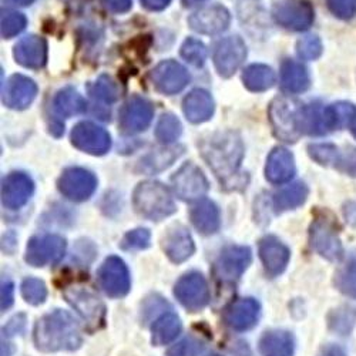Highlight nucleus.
I'll list each match as a JSON object with an SVG mask.
<instances>
[{"mask_svg":"<svg viewBox=\"0 0 356 356\" xmlns=\"http://www.w3.org/2000/svg\"><path fill=\"white\" fill-rule=\"evenodd\" d=\"M311 247L323 258L339 261L343 257V248L337 231V224L325 214L316 216L309 229Z\"/></svg>","mask_w":356,"mask_h":356,"instance_id":"423d86ee","label":"nucleus"},{"mask_svg":"<svg viewBox=\"0 0 356 356\" xmlns=\"http://www.w3.org/2000/svg\"><path fill=\"white\" fill-rule=\"evenodd\" d=\"M58 190L73 201H86L90 198L97 187L96 177L84 168H67L58 178Z\"/></svg>","mask_w":356,"mask_h":356,"instance_id":"ddd939ff","label":"nucleus"},{"mask_svg":"<svg viewBox=\"0 0 356 356\" xmlns=\"http://www.w3.org/2000/svg\"><path fill=\"white\" fill-rule=\"evenodd\" d=\"M153 114L154 111L150 102L134 96L127 100L120 111V126L126 133H140L150 126Z\"/></svg>","mask_w":356,"mask_h":356,"instance_id":"f3484780","label":"nucleus"},{"mask_svg":"<svg viewBox=\"0 0 356 356\" xmlns=\"http://www.w3.org/2000/svg\"><path fill=\"white\" fill-rule=\"evenodd\" d=\"M102 3L113 13H124L131 8V0H102Z\"/></svg>","mask_w":356,"mask_h":356,"instance_id":"de8ad7c7","label":"nucleus"},{"mask_svg":"<svg viewBox=\"0 0 356 356\" xmlns=\"http://www.w3.org/2000/svg\"><path fill=\"white\" fill-rule=\"evenodd\" d=\"M13 284L10 281L2 282V311H6L13 304Z\"/></svg>","mask_w":356,"mask_h":356,"instance_id":"09e8293b","label":"nucleus"},{"mask_svg":"<svg viewBox=\"0 0 356 356\" xmlns=\"http://www.w3.org/2000/svg\"><path fill=\"white\" fill-rule=\"evenodd\" d=\"M65 298L81 316L88 331L93 332L104 325L106 308L93 291L74 285L65 289Z\"/></svg>","mask_w":356,"mask_h":356,"instance_id":"39448f33","label":"nucleus"},{"mask_svg":"<svg viewBox=\"0 0 356 356\" xmlns=\"http://www.w3.org/2000/svg\"><path fill=\"white\" fill-rule=\"evenodd\" d=\"M22 295L26 302L32 305H40L46 301L47 288L44 282L38 278H27L22 284Z\"/></svg>","mask_w":356,"mask_h":356,"instance_id":"e433bc0d","label":"nucleus"},{"mask_svg":"<svg viewBox=\"0 0 356 356\" xmlns=\"http://www.w3.org/2000/svg\"><path fill=\"white\" fill-rule=\"evenodd\" d=\"M150 231L145 228H138L134 231L127 232L122 240V248L126 251H134V250H144L150 245Z\"/></svg>","mask_w":356,"mask_h":356,"instance_id":"79ce46f5","label":"nucleus"},{"mask_svg":"<svg viewBox=\"0 0 356 356\" xmlns=\"http://www.w3.org/2000/svg\"><path fill=\"white\" fill-rule=\"evenodd\" d=\"M309 73L301 63L285 60L281 66V86L286 93H302L309 87Z\"/></svg>","mask_w":356,"mask_h":356,"instance_id":"cd10ccee","label":"nucleus"},{"mask_svg":"<svg viewBox=\"0 0 356 356\" xmlns=\"http://www.w3.org/2000/svg\"><path fill=\"white\" fill-rule=\"evenodd\" d=\"M259 304L252 298H241L229 304L224 312V321L234 331H248L258 322Z\"/></svg>","mask_w":356,"mask_h":356,"instance_id":"aec40b11","label":"nucleus"},{"mask_svg":"<svg viewBox=\"0 0 356 356\" xmlns=\"http://www.w3.org/2000/svg\"><path fill=\"white\" fill-rule=\"evenodd\" d=\"M191 221L201 234H216L221 225L218 207L210 200H201L191 209Z\"/></svg>","mask_w":356,"mask_h":356,"instance_id":"bb28decb","label":"nucleus"},{"mask_svg":"<svg viewBox=\"0 0 356 356\" xmlns=\"http://www.w3.org/2000/svg\"><path fill=\"white\" fill-rule=\"evenodd\" d=\"M334 167L348 175L356 177V148L348 147L343 152L338 150Z\"/></svg>","mask_w":356,"mask_h":356,"instance_id":"a18cd8bd","label":"nucleus"},{"mask_svg":"<svg viewBox=\"0 0 356 356\" xmlns=\"http://www.w3.org/2000/svg\"><path fill=\"white\" fill-rule=\"evenodd\" d=\"M259 349L264 356H292L293 338L285 331H270L261 338Z\"/></svg>","mask_w":356,"mask_h":356,"instance_id":"c756f323","label":"nucleus"},{"mask_svg":"<svg viewBox=\"0 0 356 356\" xmlns=\"http://www.w3.org/2000/svg\"><path fill=\"white\" fill-rule=\"evenodd\" d=\"M200 150L214 174L227 190H236L245 186L238 174L244 159V144L234 131L216 133L201 141Z\"/></svg>","mask_w":356,"mask_h":356,"instance_id":"f257e3e1","label":"nucleus"},{"mask_svg":"<svg viewBox=\"0 0 356 356\" xmlns=\"http://www.w3.org/2000/svg\"><path fill=\"white\" fill-rule=\"evenodd\" d=\"M295 174V161L293 156L286 148L277 147L271 152L268 160H266L265 177L273 184H282L289 181Z\"/></svg>","mask_w":356,"mask_h":356,"instance_id":"393cba45","label":"nucleus"},{"mask_svg":"<svg viewBox=\"0 0 356 356\" xmlns=\"http://www.w3.org/2000/svg\"><path fill=\"white\" fill-rule=\"evenodd\" d=\"M183 110L191 123H204L210 120L214 113V100L209 92L197 88L184 99Z\"/></svg>","mask_w":356,"mask_h":356,"instance_id":"a878e982","label":"nucleus"},{"mask_svg":"<svg viewBox=\"0 0 356 356\" xmlns=\"http://www.w3.org/2000/svg\"><path fill=\"white\" fill-rule=\"evenodd\" d=\"M174 293L184 308L191 312L202 309L210 300V291L205 278L198 273H190L175 284Z\"/></svg>","mask_w":356,"mask_h":356,"instance_id":"9b49d317","label":"nucleus"},{"mask_svg":"<svg viewBox=\"0 0 356 356\" xmlns=\"http://www.w3.org/2000/svg\"><path fill=\"white\" fill-rule=\"evenodd\" d=\"M213 356H220V355H213Z\"/></svg>","mask_w":356,"mask_h":356,"instance_id":"4d7b16f0","label":"nucleus"},{"mask_svg":"<svg viewBox=\"0 0 356 356\" xmlns=\"http://www.w3.org/2000/svg\"><path fill=\"white\" fill-rule=\"evenodd\" d=\"M204 350V343L195 337H187L181 342L174 345L167 356H200Z\"/></svg>","mask_w":356,"mask_h":356,"instance_id":"37998d69","label":"nucleus"},{"mask_svg":"<svg viewBox=\"0 0 356 356\" xmlns=\"http://www.w3.org/2000/svg\"><path fill=\"white\" fill-rule=\"evenodd\" d=\"M243 81L251 92H265L275 84V73L265 65H252L245 69Z\"/></svg>","mask_w":356,"mask_h":356,"instance_id":"473e14b6","label":"nucleus"},{"mask_svg":"<svg viewBox=\"0 0 356 356\" xmlns=\"http://www.w3.org/2000/svg\"><path fill=\"white\" fill-rule=\"evenodd\" d=\"M133 202L138 214L153 221H161L175 211V204L170 191L156 181L138 184L134 191Z\"/></svg>","mask_w":356,"mask_h":356,"instance_id":"7ed1b4c3","label":"nucleus"},{"mask_svg":"<svg viewBox=\"0 0 356 356\" xmlns=\"http://www.w3.org/2000/svg\"><path fill=\"white\" fill-rule=\"evenodd\" d=\"M35 184L24 172H12L2 183V202L9 210H19L32 197Z\"/></svg>","mask_w":356,"mask_h":356,"instance_id":"a211bd4d","label":"nucleus"},{"mask_svg":"<svg viewBox=\"0 0 356 356\" xmlns=\"http://www.w3.org/2000/svg\"><path fill=\"white\" fill-rule=\"evenodd\" d=\"M16 62L27 69H42L47 60V43L43 38L31 35L15 46Z\"/></svg>","mask_w":356,"mask_h":356,"instance_id":"5701e85b","label":"nucleus"},{"mask_svg":"<svg viewBox=\"0 0 356 356\" xmlns=\"http://www.w3.org/2000/svg\"><path fill=\"white\" fill-rule=\"evenodd\" d=\"M163 248L175 264L187 261L195 250L191 234L183 225H174L167 231L163 238Z\"/></svg>","mask_w":356,"mask_h":356,"instance_id":"b1692460","label":"nucleus"},{"mask_svg":"<svg viewBox=\"0 0 356 356\" xmlns=\"http://www.w3.org/2000/svg\"><path fill=\"white\" fill-rule=\"evenodd\" d=\"M200 2H202V0H183L184 6H194V5L200 3Z\"/></svg>","mask_w":356,"mask_h":356,"instance_id":"5fc2aeb1","label":"nucleus"},{"mask_svg":"<svg viewBox=\"0 0 356 356\" xmlns=\"http://www.w3.org/2000/svg\"><path fill=\"white\" fill-rule=\"evenodd\" d=\"M308 197V187L304 183H296L280 191L274 197V209L277 213L293 210L305 202Z\"/></svg>","mask_w":356,"mask_h":356,"instance_id":"72a5a7b5","label":"nucleus"},{"mask_svg":"<svg viewBox=\"0 0 356 356\" xmlns=\"http://www.w3.org/2000/svg\"><path fill=\"white\" fill-rule=\"evenodd\" d=\"M26 27V17L19 12L3 10L2 12V36L10 39L19 35Z\"/></svg>","mask_w":356,"mask_h":356,"instance_id":"ea45409f","label":"nucleus"},{"mask_svg":"<svg viewBox=\"0 0 356 356\" xmlns=\"http://www.w3.org/2000/svg\"><path fill=\"white\" fill-rule=\"evenodd\" d=\"M99 285L111 298H122L130 291V274L123 259L107 258L99 270Z\"/></svg>","mask_w":356,"mask_h":356,"instance_id":"9d476101","label":"nucleus"},{"mask_svg":"<svg viewBox=\"0 0 356 356\" xmlns=\"http://www.w3.org/2000/svg\"><path fill=\"white\" fill-rule=\"evenodd\" d=\"M331 12L339 19H350L356 15V0H326Z\"/></svg>","mask_w":356,"mask_h":356,"instance_id":"49530a36","label":"nucleus"},{"mask_svg":"<svg viewBox=\"0 0 356 356\" xmlns=\"http://www.w3.org/2000/svg\"><path fill=\"white\" fill-rule=\"evenodd\" d=\"M171 184L177 197L184 201L201 198L209 190V181L202 171L193 163H187L178 170L171 178Z\"/></svg>","mask_w":356,"mask_h":356,"instance_id":"f8f14e48","label":"nucleus"},{"mask_svg":"<svg viewBox=\"0 0 356 356\" xmlns=\"http://www.w3.org/2000/svg\"><path fill=\"white\" fill-rule=\"evenodd\" d=\"M38 95L36 83L22 74L12 76L3 87V103L15 110H23L32 104Z\"/></svg>","mask_w":356,"mask_h":356,"instance_id":"6ab92c4d","label":"nucleus"},{"mask_svg":"<svg viewBox=\"0 0 356 356\" xmlns=\"http://www.w3.org/2000/svg\"><path fill=\"white\" fill-rule=\"evenodd\" d=\"M251 250L248 247H228L214 264V277L221 284H235L251 264Z\"/></svg>","mask_w":356,"mask_h":356,"instance_id":"0eeeda50","label":"nucleus"},{"mask_svg":"<svg viewBox=\"0 0 356 356\" xmlns=\"http://www.w3.org/2000/svg\"><path fill=\"white\" fill-rule=\"evenodd\" d=\"M193 31L202 35H218L229 24V13L222 6H210L195 12L190 17Z\"/></svg>","mask_w":356,"mask_h":356,"instance_id":"412c9836","label":"nucleus"},{"mask_svg":"<svg viewBox=\"0 0 356 356\" xmlns=\"http://www.w3.org/2000/svg\"><path fill=\"white\" fill-rule=\"evenodd\" d=\"M353 134H355V137H356V123H355V126H353Z\"/></svg>","mask_w":356,"mask_h":356,"instance_id":"6e6d98bb","label":"nucleus"},{"mask_svg":"<svg viewBox=\"0 0 356 356\" xmlns=\"http://www.w3.org/2000/svg\"><path fill=\"white\" fill-rule=\"evenodd\" d=\"M181 56L184 60L195 67H201L205 63L207 49L197 39H187L181 47Z\"/></svg>","mask_w":356,"mask_h":356,"instance_id":"58836bf2","label":"nucleus"},{"mask_svg":"<svg viewBox=\"0 0 356 356\" xmlns=\"http://www.w3.org/2000/svg\"><path fill=\"white\" fill-rule=\"evenodd\" d=\"M181 123L174 114H163L157 123L156 136L161 143L170 144L181 136Z\"/></svg>","mask_w":356,"mask_h":356,"instance_id":"c9c22d12","label":"nucleus"},{"mask_svg":"<svg viewBox=\"0 0 356 356\" xmlns=\"http://www.w3.org/2000/svg\"><path fill=\"white\" fill-rule=\"evenodd\" d=\"M171 0H141L144 8L148 10H163L170 5Z\"/></svg>","mask_w":356,"mask_h":356,"instance_id":"8fccbe9b","label":"nucleus"},{"mask_svg":"<svg viewBox=\"0 0 356 356\" xmlns=\"http://www.w3.org/2000/svg\"><path fill=\"white\" fill-rule=\"evenodd\" d=\"M90 95L104 103H114L120 97V87L108 76H100L96 83L90 86Z\"/></svg>","mask_w":356,"mask_h":356,"instance_id":"f704fd0d","label":"nucleus"},{"mask_svg":"<svg viewBox=\"0 0 356 356\" xmlns=\"http://www.w3.org/2000/svg\"><path fill=\"white\" fill-rule=\"evenodd\" d=\"M181 328V321L175 314H164L153 325V343L157 346L170 343L180 335Z\"/></svg>","mask_w":356,"mask_h":356,"instance_id":"2f4dec72","label":"nucleus"},{"mask_svg":"<svg viewBox=\"0 0 356 356\" xmlns=\"http://www.w3.org/2000/svg\"><path fill=\"white\" fill-rule=\"evenodd\" d=\"M9 2L19 6H27V5H32L35 0H9Z\"/></svg>","mask_w":356,"mask_h":356,"instance_id":"864d4df0","label":"nucleus"},{"mask_svg":"<svg viewBox=\"0 0 356 356\" xmlns=\"http://www.w3.org/2000/svg\"><path fill=\"white\" fill-rule=\"evenodd\" d=\"M72 143L79 150L93 156L106 154L111 145L108 133L104 129L88 122L79 123L73 129Z\"/></svg>","mask_w":356,"mask_h":356,"instance_id":"2eb2a0df","label":"nucleus"},{"mask_svg":"<svg viewBox=\"0 0 356 356\" xmlns=\"http://www.w3.org/2000/svg\"><path fill=\"white\" fill-rule=\"evenodd\" d=\"M259 257L265 273L277 277L284 273L289 261V250L275 236H265L259 243Z\"/></svg>","mask_w":356,"mask_h":356,"instance_id":"4be33fe9","label":"nucleus"},{"mask_svg":"<svg viewBox=\"0 0 356 356\" xmlns=\"http://www.w3.org/2000/svg\"><path fill=\"white\" fill-rule=\"evenodd\" d=\"M150 79L160 93L171 96L183 90L190 80V76L180 63L165 60L152 72Z\"/></svg>","mask_w":356,"mask_h":356,"instance_id":"dca6fc26","label":"nucleus"},{"mask_svg":"<svg viewBox=\"0 0 356 356\" xmlns=\"http://www.w3.org/2000/svg\"><path fill=\"white\" fill-rule=\"evenodd\" d=\"M66 251V241L58 235H38L29 241L26 262L33 266H44L60 261Z\"/></svg>","mask_w":356,"mask_h":356,"instance_id":"1a4fd4ad","label":"nucleus"},{"mask_svg":"<svg viewBox=\"0 0 356 356\" xmlns=\"http://www.w3.org/2000/svg\"><path fill=\"white\" fill-rule=\"evenodd\" d=\"M247 57V47L241 38L231 36L221 40L214 51V63L220 76L231 77Z\"/></svg>","mask_w":356,"mask_h":356,"instance_id":"4468645a","label":"nucleus"},{"mask_svg":"<svg viewBox=\"0 0 356 356\" xmlns=\"http://www.w3.org/2000/svg\"><path fill=\"white\" fill-rule=\"evenodd\" d=\"M274 19L278 24L293 32H302L314 23V8L309 0H282L274 8Z\"/></svg>","mask_w":356,"mask_h":356,"instance_id":"6e6552de","label":"nucleus"},{"mask_svg":"<svg viewBox=\"0 0 356 356\" xmlns=\"http://www.w3.org/2000/svg\"><path fill=\"white\" fill-rule=\"evenodd\" d=\"M23 326H24V318L23 316H16L15 319L10 321L6 331L9 332V335H15V334H17L23 330Z\"/></svg>","mask_w":356,"mask_h":356,"instance_id":"3c124183","label":"nucleus"},{"mask_svg":"<svg viewBox=\"0 0 356 356\" xmlns=\"http://www.w3.org/2000/svg\"><path fill=\"white\" fill-rule=\"evenodd\" d=\"M339 148L332 144H312L308 147L309 156L322 165L334 167Z\"/></svg>","mask_w":356,"mask_h":356,"instance_id":"a19ab883","label":"nucleus"},{"mask_svg":"<svg viewBox=\"0 0 356 356\" xmlns=\"http://www.w3.org/2000/svg\"><path fill=\"white\" fill-rule=\"evenodd\" d=\"M338 288L350 298H356V257H353L337 277Z\"/></svg>","mask_w":356,"mask_h":356,"instance_id":"4c0bfd02","label":"nucleus"},{"mask_svg":"<svg viewBox=\"0 0 356 356\" xmlns=\"http://www.w3.org/2000/svg\"><path fill=\"white\" fill-rule=\"evenodd\" d=\"M35 343L43 352L74 350L81 345V335L74 319L67 312L56 309L38 321Z\"/></svg>","mask_w":356,"mask_h":356,"instance_id":"f03ea898","label":"nucleus"},{"mask_svg":"<svg viewBox=\"0 0 356 356\" xmlns=\"http://www.w3.org/2000/svg\"><path fill=\"white\" fill-rule=\"evenodd\" d=\"M183 154V147H168L153 150L138 163V170L145 174H156L168 168Z\"/></svg>","mask_w":356,"mask_h":356,"instance_id":"c85d7f7f","label":"nucleus"},{"mask_svg":"<svg viewBox=\"0 0 356 356\" xmlns=\"http://www.w3.org/2000/svg\"><path fill=\"white\" fill-rule=\"evenodd\" d=\"M296 50L304 60H315L322 53L321 39L318 36H307L298 42Z\"/></svg>","mask_w":356,"mask_h":356,"instance_id":"c03bdc74","label":"nucleus"},{"mask_svg":"<svg viewBox=\"0 0 356 356\" xmlns=\"http://www.w3.org/2000/svg\"><path fill=\"white\" fill-rule=\"evenodd\" d=\"M302 104L289 97H277L270 107V120L275 136L286 143H295L301 133Z\"/></svg>","mask_w":356,"mask_h":356,"instance_id":"20e7f679","label":"nucleus"},{"mask_svg":"<svg viewBox=\"0 0 356 356\" xmlns=\"http://www.w3.org/2000/svg\"><path fill=\"white\" fill-rule=\"evenodd\" d=\"M54 110L58 115L62 117H72L77 114H83L87 110L86 100L83 96L74 90L72 87L63 88V90L58 92L53 102Z\"/></svg>","mask_w":356,"mask_h":356,"instance_id":"7c9ffc66","label":"nucleus"},{"mask_svg":"<svg viewBox=\"0 0 356 356\" xmlns=\"http://www.w3.org/2000/svg\"><path fill=\"white\" fill-rule=\"evenodd\" d=\"M319 356H346V353H345V350L341 346L330 345V346H325L321 350Z\"/></svg>","mask_w":356,"mask_h":356,"instance_id":"603ef678","label":"nucleus"}]
</instances>
